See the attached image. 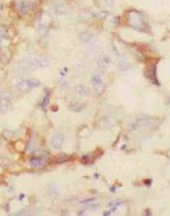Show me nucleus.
Wrapping results in <instances>:
<instances>
[{
  "label": "nucleus",
  "instance_id": "obj_9",
  "mask_svg": "<svg viewBox=\"0 0 170 216\" xmlns=\"http://www.w3.org/2000/svg\"><path fill=\"white\" fill-rule=\"evenodd\" d=\"M79 40L82 41V42H84L85 44H93L95 41H97V37H95L93 33L82 32L79 34Z\"/></svg>",
  "mask_w": 170,
  "mask_h": 216
},
{
  "label": "nucleus",
  "instance_id": "obj_11",
  "mask_svg": "<svg viewBox=\"0 0 170 216\" xmlns=\"http://www.w3.org/2000/svg\"><path fill=\"white\" fill-rule=\"evenodd\" d=\"M14 85L18 91L20 92H27L29 90V86L27 85V82L26 80H23V79H16L14 80Z\"/></svg>",
  "mask_w": 170,
  "mask_h": 216
},
{
  "label": "nucleus",
  "instance_id": "obj_15",
  "mask_svg": "<svg viewBox=\"0 0 170 216\" xmlns=\"http://www.w3.org/2000/svg\"><path fill=\"white\" fill-rule=\"evenodd\" d=\"M75 91H76V93L78 95V96H82V97H85V96H87V89H86V86L85 85H83V84H78L75 88Z\"/></svg>",
  "mask_w": 170,
  "mask_h": 216
},
{
  "label": "nucleus",
  "instance_id": "obj_18",
  "mask_svg": "<svg viewBox=\"0 0 170 216\" xmlns=\"http://www.w3.org/2000/svg\"><path fill=\"white\" fill-rule=\"evenodd\" d=\"M110 15L109 11H100L99 13V16L101 17V18H106V17H108Z\"/></svg>",
  "mask_w": 170,
  "mask_h": 216
},
{
  "label": "nucleus",
  "instance_id": "obj_16",
  "mask_svg": "<svg viewBox=\"0 0 170 216\" xmlns=\"http://www.w3.org/2000/svg\"><path fill=\"white\" fill-rule=\"evenodd\" d=\"M8 39V33L6 31L5 28H0V42L4 40H7Z\"/></svg>",
  "mask_w": 170,
  "mask_h": 216
},
{
  "label": "nucleus",
  "instance_id": "obj_6",
  "mask_svg": "<svg viewBox=\"0 0 170 216\" xmlns=\"http://www.w3.org/2000/svg\"><path fill=\"white\" fill-rule=\"evenodd\" d=\"M147 117H145V116H142V117H137L136 119H134V121L129 124V131H136L138 130V129H141L142 126H144V125H146L149 122H150V119H146Z\"/></svg>",
  "mask_w": 170,
  "mask_h": 216
},
{
  "label": "nucleus",
  "instance_id": "obj_5",
  "mask_svg": "<svg viewBox=\"0 0 170 216\" xmlns=\"http://www.w3.org/2000/svg\"><path fill=\"white\" fill-rule=\"evenodd\" d=\"M65 142V136L60 132H56L53 133V136L51 138V147L53 149H61V147L64 146Z\"/></svg>",
  "mask_w": 170,
  "mask_h": 216
},
{
  "label": "nucleus",
  "instance_id": "obj_24",
  "mask_svg": "<svg viewBox=\"0 0 170 216\" xmlns=\"http://www.w3.org/2000/svg\"><path fill=\"white\" fill-rule=\"evenodd\" d=\"M2 147V141H1V139H0V148Z\"/></svg>",
  "mask_w": 170,
  "mask_h": 216
},
{
  "label": "nucleus",
  "instance_id": "obj_3",
  "mask_svg": "<svg viewBox=\"0 0 170 216\" xmlns=\"http://www.w3.org/2000/svg\"><path fill=\"white\" fill-rule=\"evenodd\" d=\"M50 9L55 15L57 16H64V15H66L68 13V8L67 6L64 4V2H53V4L50 6Z\"/></svg>",
  "mask_w": 170,
  "mask_h": 216
},
{
  "label": "nucleus",
  "instance_id": "obj_17",
  "mask_svg": "<svg viewBox=\"0 0 170 216\" xmlns=\"http://www.w3.org/2000/svg\"><path fill=\"white\" fill-rule=\"evenodd\" d=\"M38 31H39V33H40L41 35H44L47 33V26L44 25V24H39Z\"/></svg>",
  "mask_w": 170,
  "mask_h": 216
},
{
  "label": "nucleus",
  "instance_id": "obj_8",
  "mask_svg": "<svg viewBox=\"0 0 170 216\" xmlns=\"http://www.w3.org/2000/svg\"><path fill=\"white\" fill-rule=\"evenodd\" d=\"M16 7L22 14H25L32 9L33 4H32V1H29V0H20V1H17Z\"/></svg>",
  "mask_w": 170,
  "mask_h": 216
},
{
  "label": "nucleus",
  "instance_id": "obj_7",
  "mask_svg": "<svg viewBox=\"0 0 170 216\" xmlns=\"http://www.w3.org/2000/svg\"><path fill=\"white\" fill-rule=\"evenodd\" d=\"M28 164L32 168H42L47 165V160L44 157H32Z\"/></svg>",
  "mask_w": 170,
  "mask_h": 216
},
{
  "label": "nucleus",
  "instance_id": "obj_13",
  "mask_svg": "<svg viewBox=\"0 0 170 216\" xmlns=\"http://www.w3.org/2000/svg\"><path fill=\"white\" fill-rule=\"evenodd\" d=\"M110 63H111V59H110L109 56H102V57H100V58L97 60L98 66H99L100 68H103V70H104V68H107V67H109Z\"/></svg>",
  "mask_w": 170,
  "mask_h": 216
},
{
  "label": "nucleus",
  "instance_id": "obj_21",
  "mask_svg": "<svg viewBox=\"0 0 170 216\" xmlns=\"http://www.w3.org/2000/svg\"><path fill=\"white\" fill-rule=\"evenodd\" d=\"M104 1H106V5H108V6H112V0H104Z\"/></svg>",
  "mask_w": 170,
  "mask_h": 216
},
{
  "label": "nucleus",
  "instance_id": "obj_20",
  "mask_svg": "<svg viewBox=\"0 0 170 216\" xmlns=\"http://www.w3.org/2000/svg\"><path fill=\"white\" fill-rule=\"evenodd\" d=\"M151 183H152V180H151V179L145 180V181H144V184H146V185H150Z\"/></svg>",
  "mask_w": 170,
  "mask_h": 216
},
{
  "label": "nucleus",
  "instance_id": "obj_1",
  "mask_svg": "<svg viewBox=\"0 0 170 216\" xmlns=\"http://www.w3.org/2000/svg\"><path fill=\"white\" fill-rule=\"evenodd\" d=\"M26 63H27L29 70L32 71H35L38 68H44L47 66H49L50 62L48 58H44V57H40V56H35V57H32V58H27L25 59Z\"/></svg>",
  "mask_w": 170,
  "mask_h": 216
},
{
  "label": "nucleus",
  "instance_id": "obj_12",
  "mask_svg": "<svg viewBox=\"0 0 170 216\" xmlns=\"http://www.w3.org/2000/svg\"><path fill=\"white\" fill-rule=\"evenodd\" d=\"M113 125H115V122H113V119L111 117H103L99 122V126L102 130H108V129L112 127Z\"/></svg>",
  "mask_w": 170,
  "mask_h": 216
},
{
  "label": "nucleus",
  "instance_id": "obj_19",
  "mask_svg": "<svg viewBox=\"0 0 170 216\" xmlns=\"http://www.w3.org/2000/svg\"><path fill=\"white\" fill-rule=\"evenodd\" d=\"M48 103H49V95H47V97H44V99H43V104H42V107L44 108V106H47Z\"/></svg>",
  "mask_w": 170,
  "mask_h": 216
},
{
  "label": "nucleus",
  "instance_id": "obj_2",
  "mask_svg": "<svg viewBox=\"0 0 170 216\" xmlns=\"http://www.w3.org/2000/svg\"><path fill=\"white\" fill-rule=\"evenodd\" d=\"M13 103V96L10 92L8 91H1L0 92V108H1L4 112L9 108V106Z\"/></svg>",
  "mask_w": 170,
  "mask_h": 216
},
{
  "label": "nucleus",
  "instance_id": "obj_4",
  "mask_svg": "<svg viewBox=\"0 0 170 216\" xmlns=\"http://www.w3.org/2000/svg\"><path fill=\"white\" fill-rule=\"evenodd\" d=\"M91 84H92V88L94 89V91L97 92L98 95L101 93L104 89L103 80L101 79V76L98 75V74H94V75L91 77Z\"/></svg>",
  "mask_w": 170,
  "mask_h": 216
},
{
  "label": "nucleus",
  "instance_id": "obj_22",
  "mask_svg": "<svg viewBox=\"0 0 170 216\" xmlns=\"http://www.w3.org/2000/svg\"><path fill=\"white\" fill-rule=\"evenodd\" d=\"M144 214H145V215H151V214H152V213H151V209H146V211L144 212Z\"/></svg>",
  "mask_w": 170,
  "mask_h": 216
},
{
  "label": "nucleus",
  "instance_id": "obj_10",
  "mask_svg": "<svg viewBox=\"0 0 170 216\" xmlns=\"http://www.w3.org/2000/svg\"><path fill=\"white\" fill-rule=\"evenodd\" d=\"M47 193L49 194V196H51L52 198H58L59 196H60V189H59L58 184L53 183V182H52V183H50V184H48Z\"/></svg>",
  "mask_w": 170,
  "mask_h": 216
},
{
  "label": "nucleus",
  "instance_id": "obj_23",
  "mask_svg": "<svg viewBox=\"0 0 170 216\" xmlns=\"http://www.w3.org/2000/svg\"><path fill=\"white\" fill-rule=\"evenodd\" d=\"M119 21H120V17H119V16H118V17H116V18H115V23H116V24L119 23Z\"/></svg>",
  "mask_w": 170,
  "mask_h": 216
},
{
  "label": "nucleus",
  "instance_id": "obj_14",
  "mask_svg": "<svg viewBox=\"0 0 170 216\" xmlns=\"http://www.w3.org/2000/svg\"><path fill=\"white\" fill-rule=\"evenodd\" d=\"M27 82V85L29 86V89H34V88H39L41 85V82L36 79H33V77H29V79L26 80Z\"/></svg>",
  "mask_w": 170,
  "mask_h": 216
}]
</instances>
